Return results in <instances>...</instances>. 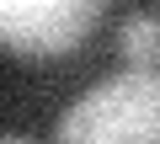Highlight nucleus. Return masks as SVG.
Returning <instances> with one entry per match:
<instances>
[{
  "label": "nucleus",
  "instance_id": "obj_4",
  "mask_svg": "<svg viewBox=\"0 0 160 144\" xmlns=\"http://www.w3.org/2000/svg\"><path fill=\"white\" fill-rule=\"evenodd\" d=\"M0 144H27V139H0Z\"/></svg>",
  "mask_w": 160,
  "mask_h": 144
},
{
  "label": "nucleus",
  "instance_id": "obj_1",
  "mask_svg": "<svg viewBox=\"0 0 160 144\" xmlns=\"http://www.w3.org/2000/svg\"><path fill=\"white\" fill-rule=\"evenodd\" d=\"M53 144H160V69H123L59 112Z\"/></svg>",
  "mask_w": 160,
  "mask_h": 144
},
{
  "label": "nucleus",
  "instance_id": "obj_3",
  "mask_svg": "<svg viewBox=\"0 0 160 144\" xmlns=\"http://www.w3.org/2000/svg\"><path fill=\"white\" fill-rule=\"evenodd\" d=\"M118 37H123V53L133 59V69H155L160 64V16H144L139 11V16L123 22Z\"/></svg>",
  "mask_w": 160,
  "mask_h": 144
},
{
  "label": "nucleus",
  "instance_id": "obj_2",
  "mask_svg": "<svg viewBox=\"0 0 160 144\" xmlns=\"http://www.w3.org/2000/svg\"><path fill=\"white\" fill-rule=\"evenodd\" d=\"M102 22L96 0H0V48L11 53H69Z\"/></svg>",
  "mask_w": 160,
  "mask_h": 144
}]
</instances>
